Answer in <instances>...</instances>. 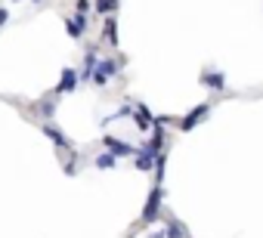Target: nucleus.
Segmentation results:
<instances>
[{"label": "nucleus", "instance_id": "39448f33", "mask_svg": "<svg viewBox=\"0 0 263 238\" xmlns=\"http://www.w3.org/2000/svg\"><path fill=\"white\" fill-rule=\"evenodd\" d=\"M105 143V149L115 155V158H127V155H137V149L130 146V143H124V140H115V136H105L102 140Z\"/></svg>", "mask_w": 263, "mask_h": 238}, {"label": "nucleus", "instance_id": "f8f14e48", "mask_svg": "<svg viewBox=\"0 0 263 238\" xmlns=\"http://www.w3.org/2000/svg\"><path fill=\"white\" fill-rule=\"evenodd\" d=\"M44 133H47V136H53V143H56V146H68V140L62 136V130H56V127H50V124H47V127H44Z\"/></svg>", "mask_w": 263, "mask_h": 238}, {"label": "nucleus", "instance_id": "f257e3e1", "mask_svg": "<svg viewBox=\"0 0 263 238\" xmlns=\"http://www.w3.org/2000/svg\"><path fill=\"white\" fill-rule=\"evenodd\" d=\"M121 68H124V59H99V68H96V74H93V84L105 87L108 77H115Z\"/></svg>", "mask_w": 263, "mask_h": 238}, {"label": "nucleus", "instance_id": "ddd939ff", "mask_svg": "<svg viewBox=\"0 0 263 238\" xmlns=\"http://www.w3.org/2000/svg\"><path fill=\"white\" fill-rule=\"evenodd\" d=\"M115 164H118V158H115L111 152H105V155L96 158V167H115Z\"/></svg>", "mask_w": 263, "mask_h": 238}, {"label": "nucleus", "instance_id": "7ed1b4c3", "mask_svg": "<svg viewBox=\"0 0 263 238\" xmlns=\"http://www.w3.org/2000/svg\"><path fill=\"white\" fill-rule=\"evenodd\" d=\"M161 186H155L152 189V195H149V201H146V210H143V223H155L158 216H161Z\"/></svg>", "mask_w": 263, "mask_h": 238}, {"label": "nucleus", "instance_id": "9d476101", "mask_svg": "<svg viewBox=\"0 0 263 238\" xmlns=\"http://www.w3.org/2000/svg\"><path fill=\"white\" fill-rule=\"evenodd\" d=\"M78 81H81V74H78L74 68H65V74H62V81H59L56 93H71V90L78 87Z\"/></svg>", "mask_w": 263, "mask_h": 238}, {"label": "nucleus", "instance_id": "f3484780", "mask_svg": "<svg viewBox=\"0 0 263 238\" xmlns=\"http://www.w3.org/2000/svg\"><path fill=\"white\" fill-rule=\"evenodd\" d=\"M34 4H44V0H34Z\"/></svg>", "mask_w": 263, "mask_h": 238}, {"label": "nucleus", "instance_id": "6e6552de", "mask_svg": "<svg viewBox=\"0 0 263 238\" xmlns=\"http://www.w3.org/2000/svg\"><path fill=\"white\" fill-rule=\"evenodd\" d=\"M134 158H137V161H134V164H137V170H152V167H155V161H158V155H155L152 149H146V146H143V149H137V155H134Z\"/></svg>", "mask_w": 263, "mask_h": 238}, {"label": "nucleus", "instance_id": "dca6fc26", "mask_svg": "<svg viewBox=\"0 0 263 238\" xmlns=\"http://www.w3.org/2000/svg\"><path fill=\"white\" fill-rule=\"evenodd\" d=\"M111 4H115V7H118V4H121V0H111Z\"/></svg>", "mask_w": 263, "mask_h": 238}, {"label": "nucleus", "instance_id": "423d86ee", "mask_svg": "<svg viewBox=\"0 0 263 238\" xmlns=\"http://www.w3.org/2000/svg\"><path fill=\"white\" fill-rule=\"evenodd\" d=\"M134 124H137L140 130H152V127H155V114H152L146 105H137V108H134Z\"/></svg>", "mask_w": 263, "mask_h": 238}, {"label": "nucleus", "instance_id": "4468645a", "mask_svg": "<svg viewBox=\"0 0 263 238\" xmlns=\"http://www.w3.org/2000/svg\"><path fill=\"white\" fill-rule=\"evenodd\" d=\"M78 13H87L90 16V0H78Z\"/></svg>", "mask_w": 263, "mask_h": 238}, {"label": "nucleus", "instance_id": "a211bd4d", "mask_svg": "<svg viewBox=\"0 0 263 238\" xmlns=\"http://www.w3.org/2000/svg\"><path fill=\"white\" fill-rule=\"evenodd\" d=\"M16 4H19V0H16Z\"/></svg>", "mask_w": 263, "mask_h": 238}, {"label": "nucleus", "instance_id": "1a4fd4ad", "mask_svg": "<svg viewBox=\"0 0 263 238\" xmlns=\"http://www.w3.org/2000/svg\"><path fill=\"white\" fill-rule=\"evenodd\" d=\"M102 41L108 47H118V19L115 16H105V22H102Z\"/></svg>", "mask_w": 263, "mask_h": 238}, {"label": "nucleus", "instance_id": "0eeeda50", "mask_svg": "<svg viewBox=\"0 0 263 238\" xmlns=\"http://www.w3.org/2000/svg\"><path fill=\"white\" fill-rule=\"evenodd\" d=\"M201 84H204L208 90H226V74L208 68V71H201Z\"/></svg>", "mask_w": 263, "mask_h": 238}, {"label": "nucleus", "instance_id": "f03ea898", "mask_svg": "<svg viewBox=\"0 0 263 238\" xmlns=\"http://www.w3.org/2000/svg\"><path fill=\"white\" fill-rule=\"evenodd\" d=\"M208 114H211V102H201V105H195V108H192L186 117H180V130H183V133H189V130H192L198 121H204Z\"/></svg>", "mask_w": 263, "mask_h": 238}, {"label": "nucleus", "instance_id": "9b49d317", "mask_svg": "<svg viewBox=\"0 0 263 238\" xmlns=\"http://www.w3.org/2000/svg\"><path fill=\"white\" fill-rule=\"evenodd\" d=\"M164 232H167V238H189V232H186V226L180 223V220H167V226H164Z\"/></svg>", "mask_w": 263, "mask_h": 238}, {"label": "nucleus", "instance_id": "20e7f679", "mask_svg": "<svg viewBox=\"0 0 263 238\" xmlns=\"http://www.w3.org/2000/svg\"><path fill=\"white\" fill-rule=\"evenodd\" d=\"M87 25H90V16H87V13H78V16H65V31H68L74 41H81V37H84Z\"/></svg>", "mask_w": 263, "mask_h": 238}, {"label": "nucleus", "instance_id": "2eb2a0df", "mask_svg": "<svg viewBox=\"0 0 263 238\" xmlns=\"http://www.w3.org/2000/svg\"><path fill=\"white\" fill-rule=\"evenodd\" d=\"M10 22V10H0V25H7Z\"/></svg>", "mask_w": 263, "mask_h": 238}]
</instances>
